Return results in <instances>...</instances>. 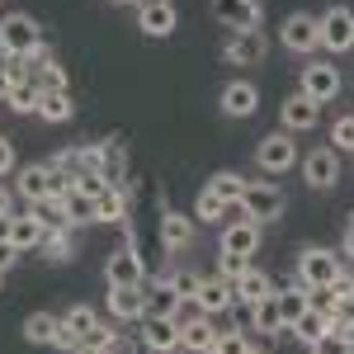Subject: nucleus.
<instances>
[{
    "mask_svg": "<svg viewBox=\"0 0 354 354\" xmlns=\"http://www.w3.org/2000/svg\"><path fill=\"white\" fill-rule=\"evenodd\" d=\"M104 279H109V283H147V265H142V255L133 250V236H128V245H118L109 255Z\"/></svg>",
    "mask_w": 354,
    "mask_h": 354,
    "instance_id": "ddd939ff",
    "label": "nucleus"
},
{
    "mask_svg": "<svg viewBox=\"0 0 354 354\" xmlns=\"http://www.w3.org/2000/svg\"><path fill=\"white\" fill-rule=\"evenodd\" d=\"M128 203H133L128 185H109L95 198V222H128Z\"/></svg>",
    "mask_w": 354,
    "mask_h": 354,
    "instance_id": "412c9836",
    "label": "nucleus"
},
{
    "mask_svg": "<svg viewBox=\"0 0 354 354\" xmlns=\"http://www.w3.org/2000/svg\"><path fill=\"white\" fill-rule=\"evenodd\" d=\"M302 95H312L317 104H326L340 95V71L330 66V62H312V66H302Z\"/></svg>",
    "mask_w": 354,
    "mask_h": 354,
    "instance_id": "2eb2a0df",
    "label": "nucleus"
},
{
    "mask_svg": "<svg viewBox=\"0 0 354 354\" xmlns=\"http://www.w3.org/2000/svg\"><path fill=\"white\" fill-rule=\"evenodd\" d=\"M232 288H236V302L255 307L260 298H270V293H274V279H270L265 270H250V265H245V270H241V279H236Z\"/></svg>",
    "mask_w": 354,
    "mask_h": 354,
    "instance_id": "4be33fe9",
    "label": "nucleus"
},
{
    "mask_svg": "<svg viewBox=\"0 0 354 354\" xmlns=\"http://www.w3.org/2000/svg\"><path fill=\"white\" fill-rule=\"evenodd\" d=\"M109 317L113 322H142L147 317V288L142 283H109Z\"/></svg>",
    "mask_w": 354,
    "mask_h": 354,
    "instance_id": "9d476101",
    "label": "nucleus"
},
{
    "mask_svg": "<svg viewBox=\"0 0 354 354\" xmlns=\"http://www.w3.org/2000/svg\"><path fill=\"white\" fill-rule=\"evenodd\" d=\"M241 213L255 218L260 227H265V222H279V213H283V189L270 185V180H250L245 194H241Z\"/></svg>",
    "mask_w": 354,
    "mask_h": 354,
    "instance_id": "7ed1b4c3",
    "label": "nucleus"
},
{
    "mask_svg": "<svg viewBox=\"0 0 354 354\" xmlns=\"http://www.w3.org/2000/svg\"><path fill=\"white\" fill-rule=\"evenodd\" d=\"M245 185H250V180H241L236 170H218V175L208 180V189L218 194L222 203H232V208H241V194H245Z\"/></svg>",
    "mask_w": 354,
    "mask_h": 354,
    "instance_id": "c756f323",
    "label": "nucleus"
},
{
    "mask_svg": "<svg viewBox=\"0 0 354 354\" xmlns=\"http://www.w3.org/2000/svg\"><path fill=\"white\" fill-rule=\"evenodd\" d=\"M100 151H104V180L109 185H128V151H123V142L109 137V142H100Z\"/></svg>",
    "mask_w": 354,
    "mask_h": 354,
    "instance_id": "c85d7f7f",
    "label": "nucleus"
},
{
    "mask_svg": "<svg viewBox=\"0 0 354 354\" xmlns=\"http://www.w3.org/2000/svg\"><path fill=\"white\" fill-rule=\"evenodd\" d=\"M15 194L19 198H53V165H24L19 180H15Z\"/></svg>",
    "mask_w": 354,
    "mask_h": 354,
    "instance_id": "aec40b11",
    "label": "nucleus"
},
{
    "mask_svg": "<svg viewBox=\"0 0 354 354\" xmlns=\"http://www.w3.org/2000/svg\"><path fill=\"white\" fill-rule=\"evenodd\" d=\"M255 250H260V222H255V218H245V213H241V222L222 227V255L250 260Z\"/></svg>",
    "mask_w": 354,
    "mask_h": 354,
    "instance_id": "9b49d317",
    "label": "nucleus"
},
{
    "mask_svg": "<svg viewBox=\"0 0 354 354\" xmlns=\"http://www.w3.org/2000/svg\"><path fill=\"white\" fill-rule=\"evenodd\" d=\"M62 326L71 330L76 340H90V330L100 326V317H95V307H85V302H76V307H71V312L62 317Z\"/></svg>",
    "mask_w": 354,
    "mask_h": 354,
    "instance_id": "72a5a7b5",
    "label": "nucleus"
},
{
    "mask_svg": "<svg viewBox=\"0 0 354 354\" xmlns=\"http://www.w3.org/2000/svg\"><path fill=\"white\" fill-rule=\"evenodd\" d=\"M62 208H66V222L71 227H85V222H95V198L81 189H71L66 198H62Z\"/></svg>",
    "mask_w": 354,
    "mask_h": 354,
    "instance_id": "f704fd0d",
    "label": "nucleus"
},
{
    "mask_svg": "<svg viewBox=\"0 0 354 354\" xmlns=\"http://www.w3.org/2000/svg\"><path fill=\"white\" fill-rule=\"evenodd\" d=\"M10 170H15V147L0 137V175H10Z\"/></svg>",
    "mask_w": 354,
    "mask_h": 354,
    "instance_id": "de8ad7c7",
    "label": "nucleus"
},
{
    "mask_svg": "<svg viewBox=\"0 0 354 354\" xmlns=\"http://www.w3.org/2000/svg\"><path fill=\"white\" fill-rule=\"evenodd\" d=\"M302 180H307L312 189H335V180H340V151H335V147L307 151V156H302Z\"/></svg>",
    "mask_w": 354,
    "mask_h": 354,
    "instance_id": "0eeeda50",
    "label": "nucleus"
},
{
    "mask_svg": "<svg viewBox=\"0 0 354 354\" xmlns=\"http://www.w3.org/2000/svg\"><path fill=\"white\" fill-rule=\"evenodd\" d=\"M43 236H48V227L33 218V213H19V218H15V236H10V241L19 245V250H33V245H43Z\"/></svg>",
    "mask_w": 354,
    "mask_h": 354,
    "instance_id": "7c9ffc66",
    "label": "nucleus"
},
{
    "mask_svg": "<svg viewBox=\"0 0 354 354\" xmlns=\"http://www.w3.org/2000/svg\"><path fill=\"white\" fill-rule=\"evenodd\" d=\"M57 326H62V322H57L53 312H33V317L24 322V340H28V345H53Z\"/></svg>",
    "mask_w": 354,
    "mask_h": 354,
    "instance_id": "473e14b6",
    "label": "nucleus"
},
{
    "mask_svg": "<svg viewBox=\"0 0 354 354\" xmlns=\"http://www.w3.org/2000/svg\"><path fill=\"white\" fill-rule=\"evenodd\" d=\"M194 307L208 312V317H218V312H227V307H236V288H232V279H222V274L198 279V298H194Z\"/></svg>",
    "mask_w": 354,
    "mask_h": 354,
    "instance_id": "f3484780",
    "label": "nucleus"
},
{
    "mask_svg": "<svg viewBox=\"0 0 354 354\" xmlns=\"http://www.w3.org/2000/svg\"><path fill=\"white\" fill-rule=\"evenodd\" d=\"M33 81L43 85V90H66V71H62L57 62H48V66H38V71H33Z\"/></svg>",
    "mask_w": 354,
    "mask_h": 354,
    "instance_id": "ea45409f",
    "label": "nucleus"
},
{
    "mask_svg": "<svg viewBox=\"0 0 354 354\" xmlns=\"http://www.w3.org/2000/svg\"><path fill=\"white\" fill-rule=\"evenodd\" d=\"M218 350L222 354H245V350H250V340H245L241 330H227V335H218Z\"/></svg>",
    "mask_w": 354,
    "mask_h": 354,
    "instance_id": "79ce46f5",
    "label": "nucleus"
},
{
    "mask_svg": "<svg viewBox=\"0 0 354 354\" xmlns=\"http://www.w3.org/2000/svg\"><path fill=\"white\" fill-rule=\"evenodd\" d=\"M227 208H232V203H222L208 185H203L198 198H194V218H198V222H222V218H227Z\"/></svg>",
    "mask_w": 354,
    "mask_h": 354,
    "instance_id": "e433bc0d",
    "label": "nucleus"
},
{
    "mask_svg": "<svg viewBox=\"0 0 354 354\" xmlns=\"http://www.w3.org/2000/svg\"><path fill=\"white\" fill-rule=\"evenodd\" d=\"M250 326L260 330V335H279V330H288L283 312H279V293H270V298H260L255 307H250Z\"/></svg>",
    "mask_w": 354,
    "mask_h": 354,
    "instance_id": "5701e85b",
    "label": "nucleus"
},
{
    "mask_svg": "<svg viewBox=\"0 0 354 354\" xmlns=\"http://www.w3.org/2000/svg\"><path fill=\"white\" fill-rule=\"evenodd\" d=\"M279 38H283V48L288 53H317L322 48V24H317V15H288L283 28H279Z\"/></svg>",
    "mask_w": 354,
    "mask_h": 354,
    "instance_id": "423d86ee",
    "label": "nucleus"
},
{
    "mask_svg": "<svg viewBox=\"0 0 354 354\" xmlns=\"http://www.w3.org/2000/svg\"><path fill=\"white\" fill-rule=\"evenodd\" d=\"M15 236V213H0V241H10Z\"/></svg>",
    "mask_w": 354,
    "mask_h": 354,
    "instance_id": "09e8293b",
    "label": "nucleus"
},
{
    "mask_svg": "<svg viewBox=\"0 0 354 354\" xmlns=\"http://www.w3.org/2000/svg\"><path fill=\"white\" fill-rule=\"evenodd\" d=\"M279 123H283V133H312L317 123H322V104L312 100V95H288L283 100V109H279Z\"/></svg>",
    "mask_w": 354,
    "mask_h": 354,
    "instance_id": "1a4fd4ad",
    "label": "nucleus"
},
{
    "mask_svg": "<svg viewBox=\"0 0 354 354\" xmlns=\"http://www.w3.org/2000/svg\"><path fill=\"white\" fill-rule=\"evenodd\" d=\"M0 71H10V76H15V81H19V76H24V62H19V57L10 53V48H5V43H0Z\"/></svg>",
    "mask_w": 354,
    "mask_h": 354,
    "instance_id": "37998d69",
    "label": "nucleus"
},
{
    "mask_svg": "<svg viewBox=\"0 0 354 354\" xmlns=\"http://www.w3.org/2000/svg\"><path fill=\"white\" fill-rule=\"evenodd\" d=\"M76 345H81V340H76L71 330H66V326H57V335H53V350H66V354H71Z\"/></svg>",
    "mask_w": 354,
    "mask_h": 354,
    "instance_id": "a18cd8bd",
    "label": "nucleus"
},
{
    "mask_svg": "<svg viewBox=\"0 0 354 354\" xmlns=\"http://www.w3.org/2000/svg\"><path fill=\"white\" fill-rule=\"evenodd\" d=\"M71 354H109V350H104V345H95V340H81Z\"/></svg>",
    "mask_w": 354,
    "mask_h": 354,
    "instance_id": "3c124183",
    "label": "nucleus"
},
{
    "mask_svg": "<svg viewBox=\"0 0 354 354\" xmlns=\"http://www.w3.org/2000/svg\"><path fill=\"white\" fill-rule=\"evenodd\" d=\"M10 85H15V76H10V71H0V100H10Z\"/></svg>",
    "mask_w": 354,
    "mask_h": 354,
    "instance_id": "603ef678",
    "label": "nucleus"
},
{
    "mask_svg": "<svg viewBox=\"0 0 354 354\" xmlns=\"http://www.w3.org/2000/svg\"><path fill=\"white\" fill-rule=\"evenodd\" d=\"M71 113H76L71 90H43V100H38V118H48V123H66Z\"/></svg>",
    "mask_w": 354,
    "mask_h": 354,
    "instance_id": "bb28decb",
    "label": "nucleus"
},
{
    "mask_svg": "<svg viewBox=\"0 0 354 354\" xmlns=\"http://www.w3.org/2000/svg\"><path fill=\"white\" fill-rule=\"evenodd\" d=\"M38 100H43V85L33 81V76H19V81L10 85V100L5 104L15 113H38Z\"/></svg>",
    "mask_w": 354,
    "mask_h": 354,
    "instance_id": "cd10ccee",
    "label": "nucleus"
},
{
    "mask_svg": "<svg viewBox=\"0 0 354 354\" xmlns=\"http://www.w3.org/2000/svg\"><path fill=\"white\" fill-rule=\"evenodd\" d=\"M350 354H354V340H350Z\"/></svg>",
    "mask_w": 354,
    "mask_h": 354,
    "instance_id": "13d9d810",
    "label": "nucleus"
},
{
    "mask_svg": "<svg viewBox=\"0 0 354 354\" xmlns=\"http://www.w3.org/2000/svg\"><path fill=\"white\" fill-rule=\"evenodd\" d=\"M137 5H142V0H137Z\"/></svg>",
    "mask_w": 354,
    "mask_h": 354,
    "instance_id": "bf43d9fd",
    "label": "nucleus"
},
{
    "mask_svg": "<svg viewBox=\"0 0 354 354\" xmlns=\"http://www.w3.org/2000/svg\"><path fill=\"white\" fill-rule=\"evenodd\" d=\"M28 213L43 222L48 232H53V227H71V222H66V208H62V198H33V203H28Z\"/></svg>",
    "mask_w": 354,
    "mask_h": 354,
    "instance_id": "c9c22d12",
    "label": "nucleus"
},
{
    "mask_svg": "<svg viewBox=\"0 0 354 354\" xmlns=\"http://www.w3.org/2000/svg\"><path fill=\"white\" fill-rule=\"evenodd\" d=\"M265 53H270V38L255 28V33H232L227 38V48H222V57L232 62V66H255V62H265Z\"/></svg>",
    "mask_w": 354,
    "mask_h": 354,
    "instance_id": "4468645a",
    "label": "nucleus"
},
{
    "mask_svg": "<svg viewBox=\"0 0 354 354\" xmlns=\"http://www.w3.org/2000/svg\"><path fill=\"white\" fill-rule=\"evenodd\" d=\"M189 241H194V218H185V213H165L161 218V245L165 250H185Z\"/></svg>",
    "mask_w": 354,
    "mask_h": 354,
    "instance_id": "a878e982",
    "label": "nucleus"
},
{
    "mask_svg": "<svg viewBox=\"0 0 354 354\" xmlns=\"http://www.w3.org/2000/svg\"><path fill=\"white\" fill-rule=\"evenodd\" d=\"M317 24H322V48L326 53H354V10L330 5Z\"/></svg>",
    "mask_w": 354,
    "mask_h": 354,
    "instance_id": "39448f33",
    "label": "nucleus"
},
{
    "mask_svg": "<svg viewBox=\"0 0 354 354\" xmlns=\"http://www.w3.org/2000/svg\"><path fill=\"white\" fill-rule=\"evenodd\" d=\"M0 288H5V270H0Z\"/></svg>",
    "mask_w": 354,
    "mask_h": 354,
    "instance_id": "6e6d98bb",
    "label": "nucleus"
},
{
    "mask_svg": "<svg viewBox=\"0 0 354 354\" xmlns=\"http://www.w3.org/2000/svg\"><path fill=\"white\" fill-rule=\"evenodd\" d=\"M170 283H175L180 302H194V298H198V274H189V270H175V274H170Z\"/></svg>",
    "mask_w": 354,
    "mask_h": 354,
    "instance_id": "a19ab883",
    "label": "nucleus"
},
{
    "mask_svg": "<svg viewBox=\"0 0 354 354\" xmlns=\"http://www.w3.org/2000/svg\"><path fill=\"white\" fill-rule=\"evenodd\" d=\"M340 255H345V260H354V222L345 227V241H340Z\"/></svg>",
    "mask_w": 354,
    "mask_h": 354,
    "instance_id": "8fccbe9b",
    "label": "nucleus"
},
{
    "mask_svg": "<svg viewBox=\"0 0 354 354\" xmlns=\"http://www.w3.org/2000/svg\"><path fill=\"white\" fill-rule=\"evenodd\" d=\"M19 255H24V250H19L15 241H0V270H10V265H15Z\"/></svg>",
    "mask_w": 354,
    "mask_h": 354,
    "instance_id": "49530a36",
    "label": "nucleus"
},
{
    "mask_svg": "<svg viewBox=\"0 0 354 354\" xmlns=\"http://www.w3.org/2000/svg\"><path fill=\"white\" fill-rule=\"evenodd\" d=\"M218 265H222V279H232V283H236V279H241V270H245V260H236V255H222V260H218Z\"/></svg>",
    "mask_w": 354,
    "mask_h": 354,
    "instance_id": "c03bdc74",
    "label": "nucleus"
},
{
    "mask_svg": "<svg viewBox=\"0 0 354 354\" xmlns=\"http://www.w3.org/2000/svg\"><path fill=\"white\" fill-rule=\"evenodd\" d=\"M307 307H312V293H307L302 283H293V288H279V312H283V322H288V326L298 322Z\"/></svg>",
    "mask_w": 354,
    "mask_h": 354,
    "instance_id": "2f4dec72",
    "label": "nucleus"
},
{
    "mask_svg": "<svg viewBox=\"0 0 354 354\" xmlns=\"http://www.w3.org/2000/svg\"><path fill=\"white\" fill-rule=\"evenodd\" d=\"M0 213H10V194L0 189Z\"/></svg>",
    "mask_w": 354,
    "mask_h": 354,
    "instance_id": "864d4df0",
    "label": "nucleus"
},
{
    "mask_svg": "<svg viewBox=\"0 0 354 354\" xmlns=\"http://www.w3.org/2000/svg\"><path fill=\"white\" fill-rule=\"evenodd\" d=\"M288 330L298 335L302 345H312V340H322V335L330 330V312H326V307H317V302H312V307H307V312H302V317H298V322H293Z\"/></svg>",
    "mask_w": 354,
    "mask_h": 354,
    "instance_id": "b1692460",
    "label": "nucleus"
},
{
    "mask_svg": "<svg viewBox=\"0 0 354 354\" xmlns=\"http://www.w3.org/2000/svg\"><path fill=\"white\" fill-rule=\"evenodd\" d=\"M213 19L222 28H232V33H255L265 15H260L255 0H213Z\"/></svg>",
    "mask_w": 354,
    "mask_h": 354,
    "instance_id": "6e6552de",
    "label": "nucleus"
},
{
    "mask_svg": "<svg viewBox=\"0 0 354 354\" xmlns=\"http://www.w3.org/2000/svg\"><path fill=\"white\" fill-rule=\"evenodd\" d=\"M208 354H222V350H218V345H213V350H208Z\"/></svg>",
    "mask_w": 354,
    "mask_h": 354,
    "instance_id": "4d7b16f0",
    "label": "nucleus"
},
{
    "mask_svg": "<svg viewBox=\"0 0 354 354\" xmlns=\"http://www.w3.org/2000/svg\"><path fill=\"white\" fill-rule=\"evenodd\" d=\"M218 335H222V330L208 322V312H198V317H185V322H180V350L208 354L213 345H218Z\"/></svg>",
    "mask_w": 354,
    "mask_h": 354,
    "instance_id": "a211bd4d",
    "label": "nucleus"
},
{
    "mask_svg": "<svg viewBox=\"0 0 354 354\" xmlns=\"http://www.w3.org/2000/svg\"><path fill=\"white\" fill-rule=\"evenodd\" d=\"M142 345L147 350H180V322L165 312H147L142 317Z\"/></svg>",
    "mask_w": 354,
    "mask_h": 354,
    "instance_id": "dca6fc26",
    "label": "nucleus"
},
{
    "mask_svg": "<svg viewBox=\"0 0 354 354\" xmlns=\"http://www.w3.org/2000/svg\"><path fill=\"white\" fill-rule=\"evenodd\" d=\"M0 43L24 62V57H33L43 48V24H38L33 15H24V10H15V15L0 19Z\"/></svg>",
    "mask_w": 354,
    "mask_h": 354,
    "instance_id": "f03ea898",
    "label": "nucleus"
},
{
    "mask_svg": "<svg viewBox=\"0 0 354 354\" xmlns=\"http://www.w3.org/2000/svg\"><path fill=\"white\" fill-rule=\"evenodd\" d=\"M175 24H180V15L170 0H142L137 5V28L147 38H165V33H175Z\"/></svg>",
    "mask_w": 354,
    "mask_h": 354,
    "instance_id": "f8f14e48",
    "label": "nucleus"
},
{
    "mask_svg": "<svg viewBox=\"0 0 354 354\" xmlns=\"http://www.w3.org/2000/svg\"><path fill=\"white\" fill-rule=\"evenodd\" d=\"M38 250H43V260H48V265H66V260L76 255V236H71V227H53V232L43 236Z\"/></svg>",
    "mask_w": 354,
    "mask_h": 354,
    "instance_id": "393cba45",
    "label": "nucleus"
},
{
    "mask_svg": "<svg viewBox=\"0 0 354 354\" xmlns=\"http://www.w3.org/2000/svg\"><path fill=\"white\" fill-rule=\"evenodd\" d=\"M340 255L335 250H322V245H307L298 255V283L307 288V293H326L330 283L340 279Z\"/></svg>",
    "mask_w": 354,
    "mask_h": 354,
    "instance_id": "f257e3e1",
    "label": "nucleus"
},
{
    "mask_svg": "<svg viewBox=\"0 0 354 354\" xmlns=\"http://www.w3.org/2000/svg\"><path fill=\"white\" fill-rule=\"evenodd\" d=\"M330 147H335V151H354V113H340V118H335Z\"/></svg>",
    "mask_w": 354,
    "mask_h": 354,
    "instance_id": "4c0bfd02",
    "label": "nucleus"
},
{
    "mask_svg": "<svg viewBox=\"0 0 354 354\" xmlns=\"http://www.w3.org/2000/svg\"><path fill=\"white\" fill-rule=\"evenodd\" d=\"M350 222H354V218H350Z\"/></svg>",
    "mask_w": 354,
    "mask_h": 354,
    "instance_id": "052dcab7",
    "label": "nucleus"
},
{
    "mask_svg": "<svg viewBox=\"0 0 354 354\" xmlns=\"http://www.w3.org/2000/svg\"><path fill=\"white\" fill-rule=\"evenodd\" d=\"M312 354H350V335H340V330H326L322 340H312L307 345Z\"/></svg>",
    "mask_w": 354,
    "mask_h": 354,
    "instance_id": "58836bf2",
    "label": "nucleus"
},
{
    "mask_svg": "<svg viewBox=\"0 0 354 354\" xmlns=\"http://www.w3.org/2000/svg\"><path fill=\"white\" fill-rule=\"evenodd\" d=\"M255 161H260V170H265V175H283V170H293V165L302 161L293 133H270V137H260Z\"/></svg>",
    "mask_w": 354,
    "mask_h": 354,
    "instance_id": "20e7f679",
    "label": "nucleus"
},
{
    "mask_svg": "<svg viewBox=\"0 0 354 354\" xmlns=\"http://www.w3.org/2000/svg\"><path fill=\"white\" fill-rule=\"evenodd\" d=\"M218 104L227 118H250V113L260 109V90L250 81H227L222 85V95H218Z\"/></svg>",
    "mask_w": 354,
    "mask_h": 354,
    "instance_id": "6ab92c4d",
    "label": "nucleus"
},
{
    "mask_svg": "<svg viewBox=\"0 0 354 354\" xmlns=\"http://www.w3.org/2000/svg\"><path fill=\"white\" fill-rule=\"evenodd\" d=\"M151 354H175V350H151ZM185 354H189V350H185Z\"/></svg>",
    "mask_w": 354,
    "mask_h": 354,
    "instance_id": "5fc2aeb1",
    "label": "nucleus"
}]
</instances>
